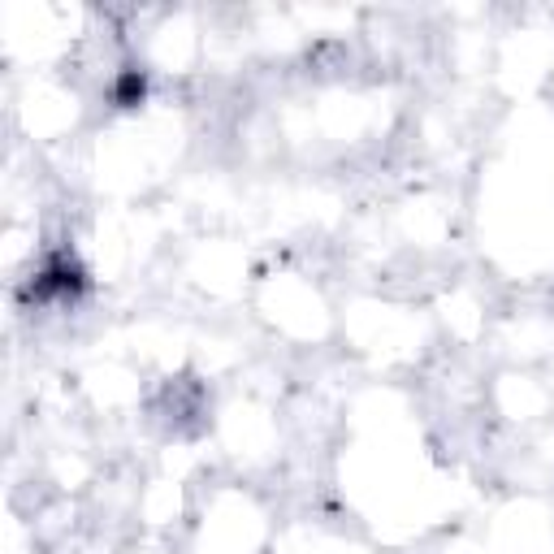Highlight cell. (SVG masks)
Masks as SVG:
<instances>
[{
	"label": "cell",
	"mask_w": 554,
	"mask_h": 554,
	"mask_svg": "<svg viewBox=\"0 0 554 554\" xmlns=\"http://www.w3.org/2000/svg\"><path fill=\"white\" fill-rule=\"evenodd\" d=\"M143 96H148V78H143L139 70H126L122 78H117V87H113V100L122 104V109H130V104H139Z\"/></svg>",
	"instance_id": "6da1fadb"
}]
</instances>
